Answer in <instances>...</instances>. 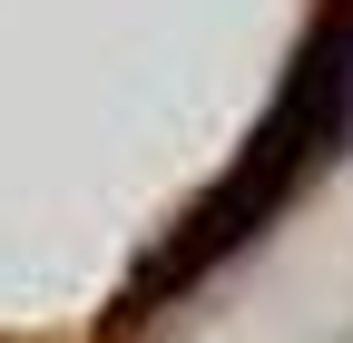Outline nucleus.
<instances>
[{"label": "nucleus", "instance_id": "f257e3e1", "mask_svg": "<svg viewBox=\"0 0 353 343\" xmlns=\"http://www.w3.org/2000/svg\"><path fill=\"white\" fill-rule=\"evenodd\" d=\"M343 138H353V0H334V10H324V30L304 39V59H294V79H285L275 118L245 138L236 177H226V187H216L196 216H187V236H176L157 265L138 275V294H128V304L148 314L167 284H196L216 255H236V245H245L265 216H275V206H285L304 177H314L334 147H343Z\"/></svg>", "mask_w": 353, "mask_h": 343}]
</instances>
